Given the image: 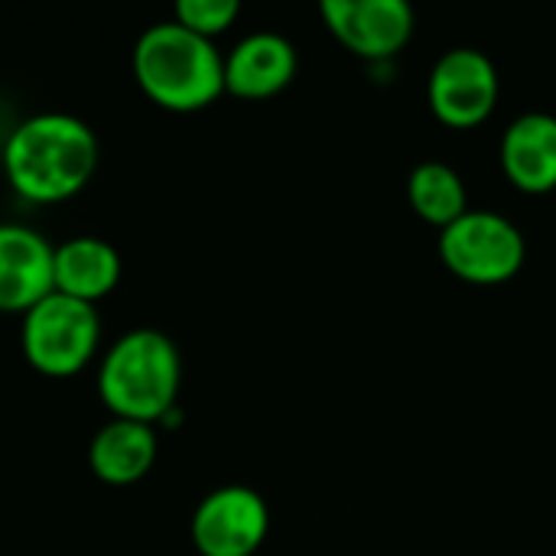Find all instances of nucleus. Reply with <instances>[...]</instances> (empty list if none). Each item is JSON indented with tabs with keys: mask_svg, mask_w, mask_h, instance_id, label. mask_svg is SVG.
<instances>
[{
	"mask_svg": "<svg viewBox=\"0 0 556 556\" xmlns=\"http://www.w3.org/2000/svg\"><path fill=\"white\" fill-rule=\"evenodd\" d=\"M182 358L176 342L160 329H130L114 339L98 365V394L121 420L156 424L176 404Z\"/></svg>",
	"mask_w": 556,
	"mask_h": 556,
	"instance_id": "nucleus-3",
	"label": "nucleus"
},
{
	"mask_svg": "<svg viewBox=\"0 0 556 556\" xmlns=\"http://www.w3.org/2000/svg\"><path fill=\"white\" fill-rule=\"evenodd\" d=\"M238 13H241L238 0H179L173 7V20L205 39L225 33L238 20Z\"/></svg>",
	"mask_w": 556,
	"mask_h": 556,
	"instance_id": "nucleus-15",
	"label": "nucleus"
},
{
	"mask_svg": "<svg viewBox=\"0 0 556 556\" xmlns=\"http://www.w3.org/2000/svg\"><path fill=\"white\" fill-rule=\"evenodd\" d=\"M528 244L518 225L489 208H469L440 231V261L469 283H505L525 264Z\"/></svg>",
	"mask_w": 556,
	"mask_h": 556,
	"instance_id": "nucleus-5",
	"label": "nucleus"
},
{
	"mask_svg": "<svg viewBox=\"0 0 556 556\" xmlns=\"http://www.w3.org/2000/svg\"><path fill=\"white\" fill-rule=\"evenodd\" d=\"M319 13L345 49L375 62L401 52L414 33L407 0H323Z\"/></svg>",
	"mask_w": 556,
	"mask_h": 556,
	"instance_id": "nucleus-8",
	"label": "nucleus"
},
{
	"mask_svg": "<svg viewBox=\"0 0 556 556\" xmlns=\"http://www.w3.org/2000/svg\"><path fill=\"white\" fill-rule=\"evenodd\" d=\"M407 195H410V205L414 212L437 225L440 231L446 225H453L459 215L469 212V195H466V182L463 176L443 163V160H427L420 166H414L410 173V182H407Z\"/></svg>",
	"mask_w": 556,
	"mask_h": 556,
	"instance_id": "nucleus-14",
	"label": "nucleus"
},
{
	"mask_svg": "<svg viewBox=\"0 0 556 556\" xmlns=\"http://www.w3.org/2000/svg\"><path fill=\"white\" fill-rule=\"evenodd\" d=\"M55 290V244L29 225H0V313H29Z\"/></svg>",
	"mask_w": 556,
	"mask_h": 556,
	"instance_id": "nucleus-9",
	"label": "nucleus"
},
{
	"mask_svg": "<svg viewBox=\"0 0 556 556\" xmlns=\"http://www.w3.org/2000/svg\"><path fill=\"white\" fill-rule=\"evenodd\" d=\"M94 130L65 111H39L23 117L3 150V176L10 189L26 202H65L78 195L98 169Z\"/></svg>",
	"mask_w": 556,
	"mask_h": 556,
	"instance_id": "nucleus-1",
	"label": "nucleus"
},
{
	"mask_svg": "<svg viewBox=\"0 0 556 556\" xmlns=\"http://www.w3.org/2000/svg\"><path fill=\"white\" fill-rule=\"evenodd\" d=\"M134 78L153 104L189 114L225 91V55L215 49V39L176 20H160L134 42Z\"/></svg>",
	"mask_w": 556,
	"mask_h": 556,
	"instance_id": "nucleus-2",
	"label": "nucleus"
},
{
	"mask_svg": "<svg viewBox=\"0 0 556 556\" xmlns=\"http://www.w3.org/2000/svg\"><path fill=\"white\" fill-rule=\"evenodd\" d=\"M505 176L531 195L556 189V117L547 111H528L515 117L502 137Z\"/></svg>",
	"mask_w": 556,
	"mask_h": 556,
	"instance_id": "nucleus-11",
	"label": "nucleus"
},
{
	"mask_svg": "<svg viewBox=\"0 0 556 556\" xmlns=\"http://www.w3.org/2000/svg\"><path fill=\"white\" fill-rule=\"evenodd\" d=\"M117 283H121V254L104 238L78 235L55 244V293L94 306Z\"/></svg>",
	"mask_w": 556,
	"mask_h": 556,
	"instance_id": "nucleus-13",
	"label": "nucleus"
},
{
	"mask_svg": "<svg viewBox=\"0 0 556 556\" xmlns=\"http://www.w3.org/2000/svg\"><path fill=\"white\" fill-rule=\"evenodd\" d=\"M20 342L26 362L46 378H72L101 345V316L91 303L65 293H49L29 313H23Z\"/></svg>",
	"mask_w": 556,
	"mask_h": 556,
	"instance_id": "nucleus-4",
	"label": "nucleus"
},
{
	"mask_svg": "<svg viewBox=\"0 0 556 556\" xmlns=\"http://www.w3.org/2000/svg\"><path fill=\"white\" fill-rule=\"evenodd\" d=\"M498 68L482 49H450L437 59L427 98L433 114L450 127H476L498 104Z\"/></svg>",
	"mask_w": 556,
	"mask_h": 556,
	"instance_id": "nucleus-6",
	"label": "nucleus"
},
{
	"mask_svg": "<svg viewBox=\"0 0 556 556\" xmlns=\"http://www.w3.org/2000/svg\"><path fill=\"white\" fill-rule=\"evenodd\" d=\"M189 531L202 556H251L270 531V511L254 489L222 485L199 502Z\"/></svg>",
	"mask_w": 556,
	"mask_h": 556,
	"instance_id": "nucleus-7",
	"label": "nucleus"
},
{
	"mask_svg": "<svg viewBox=\"0 0 556 556\" xmlns=\"http://www.w3.org/2000/svg\"><path fill=\"white\" fill-rule=\"evenodd\" d=\"M296 46L270 29L248 33L225 55V91L238 98H270L296 75Z\"/></svg>",
	"mask_w": 556,
	"mask_h": 556,
	"instance_id": "nucleus-10",
	"label": "nucleus"
},
{
	"mask_svg": "<svg viewBox=\"0 0 556 556\" xmlns=\"http://www.w3.org/2000/svg\"><path fill=\"white\" fill-rule=\"evenodd\" d=\"M156 430L140 420H108L88 443V469L108 485H134L156 463Z\"/></svg>",
	"mask_w": 556,
	"mask_h": 556,
	"instance_id": "nucleus-12",
	"label": "nucleus"
}]
</instances>
